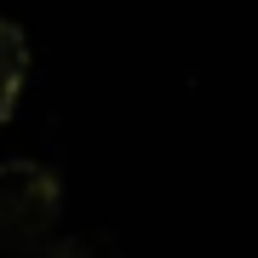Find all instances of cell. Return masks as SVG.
Instances as JSON below:
<instances>
[{
	"mask_svg": "<svg viewBox=\"0 0 258 258\" xmlns=\"http://www.w3.org/2000/svg\"><path fill=\"white\" fill-rule=\"evenodd\" d=\"M63 212V184L40 161H0V247H40Z\"/></svg>",
	"mask_w": 258,
	"mask_h": 258,
	"instance_id": "6da1fadb",
	"label": "cell"
},
{
	"mask_svg": "<svg viewBox=\"0 0 258 258\" xmlns=\"http://www.w3.org/2000/svg\"><path fill=\"white\" fill-rule=\"evenodd\" d=\"M23 81H29V35L12 18H0V126L18 115Z\"/></svg>",
	"mask_w": 258,
	"mask_h": 258,
	"instance_id": "7a4b0ae2",
	"label": "cell"
},
{
	"mask_svg": "<svg viewBox=\"0 0 258 258\" xmlns=\"http://www.w3.org/2000/svg\"><path fill=\"white\" fill-rule=\"evenodd\" d=\"M29 258H92V252L81 241H40V247H29Z\"/></svg>",
	"mask_w": 258,
	"mask_h": 258,
	"instance_id": "3957f363",
	"label": "cell"
}]
</instances>
